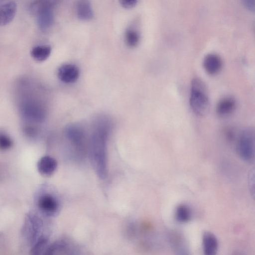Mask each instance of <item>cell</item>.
<instances>
[{"label": "cell", "instance_id": "7a4b0ae2", "mask_svg": "<svg viewBox=\"0 0 255 255\" xmlns=\"http://www.w3.org/2000/svg\"><path fill=\"white\" fill-rule=\"evenodd\" d=\"M189 104L192 111L203 117L210 111V103L205 83L200 78H195L191 82Z\"/></svg>", "mask_w": 255, "mask_h": 255}, {"label": "cell", "instance_id": "9a60e30c", "mask_svg": "<svg viewBox=\"0 0 255 255\" xmlns=\"http://www.w3.org/2000/svg\"><path fill=\"white\" fill-rule=\"evenodd\" d=\"M66 134L72 142L78 145L82 143L85 138L83 129L76 125L68 127L66 129Z\"/></svg>", "mask_w": 255, "mask_h": 255}, {"label": "cell", "instance_id": "277c9868", "mask_svg": "<svg viewBox=\"0 0 255 255\" xmlns=\"http://www.w3.org/2000/svg\"><path fill=\"white\" fill-rule=\"evenodd\" d=\"M20 110L25 119L33 122H41L45 118L46 112L44 107L33 99L24 100L20 106Z\"/></svg>", "mask_w": 255, "mask_h": 255}, {"label": "cell", "instance_id": "5bb4252c", "mask_svg": "<svg viewBox=\"0 0 255 255\" xmlns=\"http://www.w3.org/2000/svg\"><path fill=\"white\" fill-rule=\"evenodd\" d=\"M37 23L42 30H46L52 25L54 21L53 8H45L40 10L36 15Z\"/></svg>", "mask_w": 255, "mask_h": 255}, {"label": "cell", "instance_id": "7c38bea8", "mask_svg": "<svg viewBox=\"0 0 255 255\" xmlns=\"http://www.w3.org/2000/svg\"><path fill=\"white\" fill-rule=\"evenodd\" d=\"M203 248L205 255H216L218 249V242L212 233L205 232L202 237Z\"/></svg>", "mask_w": 255, "mask_h": 255}, {"label": "cell", "instance_id": "cb8c5ba5", "mask_svg": "<svg viewBox=\"0 0 255 255\" xmlns=\"http://www.w3.org/2000/svg\"><path fill=\"white\" fill-rule=\"evenodd\" d=\"M121 5L124 8H130L134 7L136 3L137 0H119Z\"/></svg>", "mask_w": 255, "mask_h": 255}, {"label": "cell", "instance_id": "e0dca14e", "mask_svg": "<svg viewBox=\"0 0 255 255\" xmlns=\"http://www.w3.org/2000/svg\"><path fill=\"white\" fill-rule=\"evenodd\" d=\"M51 52V48L48 45H38L32 48V57L37 61H43L47 59Z\"/></svg>", "mask_w": 255, "mask_h": 255}, {"label": "cell", "instance_id": "ffe728a7", "mask_svg": "<svg viewBox=\"0 0 255 255\" xmlns=\"http://www.w3.org/2000/svg\"><path fill=\"white\" fill-rule=\"evenodd\" d=\"M125 39L127 45L130 47L136 46L140 39L138 32L133 29H128L125 35Z\"/></svg>", "mask_w": 255, "mask_h": 255}, {"label": "cell", "instance_id": "484cf974", "mask_svg": "<svg viewBox=\"0 0 255 255\" xmlns=\"http://www.w3.org/2000/svg\"><path fill=\"white\" fill-rule=\"evenodd\" d=\"M254 171H252L251 172V174L250 175V181H251V182L249 183L251 186H250V188H251V191H252L253 193V194H254V179H255V177H254Z\"/></svg>", "mask_w": 255, "mask_h": 255}, {"label": "cell", "instance_id": "ac0fdd59", "mask_svg": "<svg viewBox=\"0 0 255 255\" xmlns=\"http://www.w3.org/2000/svg\"><path fill=\"white\" fill-rule=\"evenodd\" d=\"M192 212L190 208L186 204L178 205L176 209L175 218L180 223H186L191 218Z\"/></svg>", "mask_w": 255, "mask_h": 255}, {"label": "cell", "instance_id": "8992f818", "mask_svg": "<svg viewBox=\"0 0 255 255\" xmlns=\"http://www.w3.org/2000/svg\"><path fill=\"white\" fill-rule=\"evenodd\" d=\"M37 205L40 212L45 216L49 217L56 215L59 209L57 199L49 193H42L38 196Z\"/></svg>", "mask_w": 255, "mask_h": 255}, {"label": "cell", "instance_id": "9c48e42d", "mask_svg": "<svg viewBox=\"0 0 255 255\" xmlns=\"http://www.w3.org/2000/svg\"><path fill=\"white\" fill-rule=\"evenodd\" d=\"M236 107L235 99L231 96H227L221 99L217 103L216 114L221 118L227 117L235 112Z\"/></svg>", "mask_w": 255, "mask_h": 255}, {"label": "cell", "instance_id": "5b68a950", "mask_svg": "<svg viewBox=\"0 0 255 255\" xmlns=\"http://www.w3.org/2000/svg\"><path fill=\"white\" fill-rule=\"evenodd\" d=\"M42 227V222L40 218L33 214H28L23 227V235L30 243L34 244L40 237Z\"/></svg>", "mask_w": 255, "mask_h": 255}, {"label": "cell", "instance_id": "4fadbf2b", "mask_svg": "<svg viewBox=\"0 0 255 255\" xmlns=\"http://www.w3.org/2000/svg\"><path fill=\"white\" fill-rule=\"evenodd\" d=\"M78 17L82 20H89L93 17V11L89 0H78L75 5Z\"/></svg>", "mask_w": 255, "mask_h": 255}, {"label": "cell", "instance_id": "6da1fadb", "mask_svg": "<svg viewBox=\"0 0 255 255\" xmlns=\"http://www.w3.org/2000/svg\"><path fill=\"white\" fill-rule=\"evenodd\" d=\"M109 127L102 123L98 126L91 137L90 157L91 164L97 175L101 179L107 176V140Z\"/></svg>", "mask_w": 255, "mask_h": 255}, {"label": "cell", "instance_id": "7402d4cb", "mask_svg": "<svg viewBox=\"0 0 255 255\" xmlns=\"http://www.w3.org/2000/svg\"><path fill=\"white\" fill-rule=\"evenodd\" d=\"M12 145L11 139L6 133L0 132V149L7 150L12 146Z\"/></svg>", "mask_w": 255, "mask_h": 255}, {"label": "cell", "instance_id": "2e32d148", "mask_svg": "<svg viewBox=\"0 0 255 255\" xmlns=\"http://www.w3.org/2000/svg\"><path fill=\"white\" fill-rule=\"evenodd\" d=\"M169 240L171 246L178 254H187L186 243L183 238L178 233H172L169 235Z\"/></svg>", "mask_w": 255, "mask_h": 255}, {"label": "cell", "instance_id": "52a82bcc", "mask_svg": "<svg viewBox=\"0 0 255 255\" xmlns=\"http://www.w3.org/2000/svg\"><path fill=\"white\" fill-rule=\"evenodd\" d=\"M78 67L72 64H65L61 66L58 70V77L63 82L67 84L76 82L79 77Z\"/></svg>", "mask_w": 255, "mask_h": 255}, {"label": "cell", "instance_id": "3957f363", "mask_svg": "<svg viewBox=\"0 0 255 255\" xmlns=\"http://www.w3.org/2000/svg\"><path fill=\"white\" fill-rule=\"evenodd\" d=\"M255 129L248 127L243 129L238 137L236 148L240 157L247 162L254 160L255 155Z\"/></svg>", "mask_w": 255, "mask_h": 255}, {"label": "cell", "instance_id": "d6986e66", "mask_svg": "<svg viewBox=\"0 0 255 255\" xmlns=\"http://www.w3.org/2000/svg\"><path fill=\"white\" fill-rule=\"evenodd\" d=\"M48 239L44 236H40L31 249V254L34 255H45L48 247Z\"/></svg>", "mask_w": 255, "mask_h": 255}, {"label": "cell", "instance_id": "603a6c76", "mask_svg": "<svg viewBox=\"0 0 255 255\" xmlns=\"http://www.w3.org/2000/svg\"><path fill=\"white\" fill-rule=\"evenodd\" d=\"M61 0H35L33 1L35 6L38 8H53Z\"/></svg>", "mask_w": 255, "mask_h": 255}, {"label": "cell", "instance_id": "ba28073f", "mask_svg": "<svg viewBox=\"0 0 255 255\" xmlns=\"http://www.w3.org/2000/svg\"><path fill=\"white\" fill-rule=\"evenodd\" d=\"M203 66L207 73L214 76L218 74L222 70V60L217 54L210 53L206 55L204 58Z\"/></svg>", "mask_w": 255, "mask_h": 255}, {"label": "cell", "instance_id": "30bf717a", "mask_svg": "<svg viewBox=\"0 0 255 255\" xmlns=\"http://www.w3.org/2000/svg\"><path fill=\"white\" fill-rule=\"evenodd\" d=\"M37 169L40 174L44 176H50L55 171L57 162L49 156L42 157L37 162Z\"/></svg>", "mask_w": 255, "mask_h": 255}, {"label": "cell", "instance_id": "8fae6325", "mask_svg": "<svg viewBox=\"0 0 255 255\" xmlns=\"http://www.w3.org/2000/svg\"><path fill=\"white\" fill-rule=\"evenodd\" d=\"M16 11L15 2L10 1L0 5V26L6 25L13 19Z\"/></svg>", "mask_w": 255, "mask_h": 255}, {"label": "cell", "instance_id": "44dd1931", "mask_svg": "<svg viewBox=\"0 0 255 255\" xmlns=\"http://www.w3.org/2000/svg\"><path fill=\"white\" fill-rule=\"evenodd\" d=\"M67 244L63 241H57L49 245L45 255H52L58 254L66 248Z\"/></svg>", "mask_w": 255, "mask_h": 255}, {"label": "cell", "instance_id": "d4e9b609", "mask_svg": "<svg viewBox=\"0 0 255 255\" xmlns=\"http://www.w3.org/2000/svg\"><path fill=\"white\" fill-rule=\"evenodd\" d=\"M245 7L250 11L254 12L255 10V0H242Z\"/></svg>", "mask_w": 255, "mask_h": 255}]
</instances>
